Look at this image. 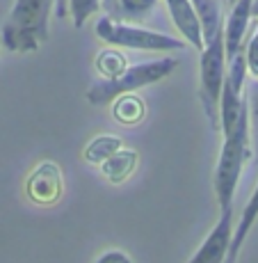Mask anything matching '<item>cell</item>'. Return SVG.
Listing matches in <instances>:
<instances>
[{
	"mask_svg": "<svg viewBox=\"0 0 258 263\" xmlns=\"http://www.w3.org/2000/svg\"><path fill=\"white\" fill-rule=\"evenodd\" d=\"M194 7L196 16L201 23V32H204V44L212 39L222 30V12H220V0H190Z\"/></svg>",
	"mask_w": 258,
	"mask_h": 263,
	"instance_id": "13",
	"label": "cell"
},
{
	"mask_svg": "<svg viewBox=\"0 0 258 263\" xmlns=\"http://www.w3.org/2000/svg\"><path fill=\"white\" fill-rule=\"evenodd\" d=\"M25 195L37 206H53L62 199L64 195V176L57 163L44 160L30 172L25 181Z\"/></svg>",
	"mask_w": 258,
	"mask_h": 263,
	"instance_id": "6",
	"label": "cell"
},
{
	"mask_svg": "<svg viewBox=\"0 0 258 263\" xmlns=\"http://www.w3.org/2000/svg\"><path fill=\"white\" fill-rule=\"evenodd\" d=\"M126 67H128V64H126V58L121 53H117V50H103V53L96 58V69H98L105 80L117 78Z\"/></svg>",
	"mask_w": 258,
	"mask_h": 263,
	"instance_id": "18",
	"label": "cell"
},
{
	"mask_svg": "<svg viewBox=\"0 0 258 263\" xmlns=\"http://www.w3.org/2000/svg\"><path fill=\"white\" fill-rule=\"evenodd\" d=\"M176 67H178L176 58H160V60H151V62L130 64L117 78L101 80V83L92 85L87 89V94H85V99L92 105H108L121 94H133L137 89L146 87V85L167 78Z\"/></svg>",
	"mask_w": 258,
	"mask_h": 263,
	"instance_id": "3",
	"label": "cell"
},
{
	"mask_svg": "<svg viewBox=\"0 0 258 263\" xmlns=\"http://www.w3.org/2000/svg\"><path fill=\"white\" fill-rule=\"evenodd\" d=\"M121 146H124V140L117 138V135H98V138H94L92 142L85 146L83 156L87 163L101 165L105 158H110L114 151H119Z\"/></svg>",
	"mask_w": 258,
	"mask_h": 263,
	"instance_id": "15",
	"label": "cell"
},
{
	"mask_svg": "<svg viewBox=\"0 0 258 263\" xmlns=\"http://www.w3.org/2000/svg\"><path fill=\"white\" fill-rule=\"evenodd\" d=\"M137 151L135 149H128V146H121L119 151H114L110 158H105L101 163V172L103 176L110 181V183H124L130 174L137 167Z\"/></svg>",
	"mask_w": 258,
	"mask_h": 263,
	"instance_id": "11",
	"label": "cell"
},
{
	"mask_svg": "<svg viewBox=\"0 0 258 263\" xmlns=\"http://www.w3.org/2000/svg\"><path fill=\"white\" fill-rule=\"evenodd\" d=\"M55 0H14L3 23V46L9 53H32L48 39Z\"/></svg>",
	"mask_w": 258,
	"mask_h": 263,
	"instance_id": "2",
	"label": "cell"
},
{
	"mask_svg": "<svg viewBox=\"0 0 258 263\" xmlns=\"http://www.w3.org/2000/svg\"><path fill=\"white\" fill-rule=\"evenodd\" d=\"M242 53H245V60H247V73L258 78V23H256L254 34L247 42V48Z\"/></svg>",
	"mask_w": 258,
	"mask_h": 263,
	"instance_id": "19",
	"label": "cell"
},
{
	"mask_svg": "<svg viewBox=\"0 0 258 263\" xmlns=\"http://www.w3.org/2000/svg\"><path fill=\"white\" fill-rule=\"evenodd\" d=\"M101 7H103V0H67V12H71L75 28H83Z\"/></svg>",
	"mask_w": 258,
	"mask_h": 263,
	"instance_id": "17",
	"label": "cell"
},
{
	"mask_svg": "<svg viewBox=\"0 0 258 263\" xmlns=\"http://www.w3.org/2000/svg\"><path fill=\"white\" fill-rule=\"evenodd\" d=\"M226 76V50L222 30L204 44L199 60V99L212 128L220 130V96Z\"/></svg>",
	"mask_w": 258,
	"mask_h": 263,
	"instance_id": "5",
	"label": "cell"
},
{
	"mask_svg": "<svg viewBox=\"0 0 258 263\" xmlns=\"http://www.w3.org/2000/svg\"><path fill=\"white\" fill-rule=\"evenodd\" d=\"M155 5H158V0H117L112 18H124L128 23L142 21L153 12Z\"/></svg>",
	"mask_w": 258,
	"mask_h": 263,
	"instance_id": "16",
	"label": "cell"
},
{
	"mask_svg": "<svg viewBox=\"0 0 258 263\" xmlns=\"http://www.w3.org/2000/svg\"><path fill=\"white\" fill-rule=\"evenodd\" d=\"M96 34L105 44L117 48L133 50H183L185 39H176L171 34L155 32V30L142 28V25L119 21L112 16H103L96 23Z\"/></svg>",
	"mask_w": 258,
	"mask_h": 263,
	"instance_id": "4",
	"label": "cell"
},
{
	"mask_svg": "<svg viewBox=\"0 0 258 263\" xmlns=\"http://www.w3.org/2000/svg\"><path fill=\"white\" fill-rule=\"evenodd\" d=\"M247 99V108H249V124L256 130V144H258V78H254V83L249 85V92L245 94Z\"/></svg>",
	"mask_w": 258,
	"mask_h": 263,
	"instance_id": "20",
	"label": "cell"
},
{
	"mask_svg": "<svg viewBox=\"0 0 258 263\" xmlns=\"http://www.w3.org/2000/svg\"><path fill=\"white\" fill-rule=\"evenodd\" d=\"M112 115L119 124L124 126H137L146 115V108H144V101L137 99L133 94H121L112 101Z\"/></svg>",
	"mask_w": 258,
	"mask_h": 263,
	"instance_id": "14",
	"label": "cell"
},
{
	"mask_svg": "<svg viewBox=\"0 0 258 263\" xmlns=\"http://www.w3.org/2000/svg\"><path fill=\"white\" fill-rule=\"evenodd\" d=\"M226 3H229V5H233V3H235V0H226Z\"/></svg>",
	"mask_w": 258,
	"mask_h": 263,
	"instance_id": "25",
	"label": "cell"
},
{
	"mask_svg": "<svg viewBox=\"0 0 258 263\" xmlns=\"http://www.w3.org/2000/svg\"><path fill=\"white\" fill-rule=\"evenodd\" d=\"M165 3L167 12H169L176 30L183 34L185 44L194 46L196 50H204V32H201L199 16H196L190 0H165Z\"/></svg>",
	"mask_w": 258,
	"mask_h": 263,
	"instance_id": "9",
	"label": "cell"
},
{
	"mask_svg": "<svg viewBox=\"0 0 258 263\" xmlns=\"http://www.w3.org/2000/svg\"><path fill=\"white\" fill-rule=\"evenodd\" d=\"M55 3H57V5H55V9H57V16L64 18V16H67V0H55Z\"/></svg>",
	"mask_w": 258,
	"mask_h": 263,
	"instance_id": "22",
	"label": "cell"
},
{
	"mask_svg": "<svg viewBox=\"0 0 258 263\" xmlns=\"http://www.w3.org/2000/svg\"><path fill=\"white\" fill-rule=\"evenodd\" d=\"M245 105H247L245 92H237V89H233L224 80V85H222V96H220V130H222V135H226L235 126V121L240 119V112L245 110Z\"/></svg>",
	"mask_w": 258,
	"mask_h": 263,
	"instance_id": "12",
	"label": "cell"
},
{
	"mask_svg": "<svg viewBox=\"0 0 258 263\" xmlns=\"http://www.w3.org/2000/svg\"><path fill=\"white\" fill-rule=\"evenodd\" d=\"M114 5H117V0H103V7H105V12L108 14L114 12Z\"/></svg>",
	"mask_w": 258,
	"mask_h": 263,
	"instance_id": "23",
	"label": "cell"
},
{
	"mask_svg": "<svg viewBox=\"0 0 258 263\" xmlns=\"http://www.w3.org/2000/svg\"><path fill=\"white\" fill-rule=\"evenodd\" d=\"M251 156V124H249V108L240 112V119L235 126L224 135V144H222L220 158H217L215 167V195L220 209H231L233 206V197L240 174L245 170V163Z\"/></svg>",
	"mask_w": 258,
	"mask_h": 263,
	"instance_id": "1",
	"label": "cell"
},
{
	"mask_svg": "<svg viewBox=\"0 0 258 263\" xmlns=\"http://www.w3.org/2000/svg\"><path fill=\"white\" fill-rule=\"evenodd\" d=\"M251 21V0H235L231 5V12L226 16V23L222 28V37H224V50H226V62L233 55H237L245 46L247 32H249Z\"/></svg>",
	"mask_w": 258,
	"mask_h": 263,
	"instance_id": "8",
	"label": "cell"
},
{
	"mask_svg": "<svg viewBox=\"0 0 258 263\" xmlns=\"http://www.w3.org/2000/svg\"><path fill=\"white\" fill-rule=\"evenodd\" d=\"M251 18H258V0H251Z\"/></svg>",
	"mask_w": 258,
	"mask_h": 263,
	"instance_id": "24",
	"label": "cell"
},
{
	"mask_svg": "<svg viewBox=\"0 0 258 263\" xmlns=\"http://www.w3.org/2000/svg\"><path fill=\"white\" fill-rule=\"evenodd\" d=\"M231 238H233V206L222 211L217 224L210 229V234L206 236V240L188 263H224Z\"/></svg>",
	"mask_w": 258,
	"mask_h": 263,
	"instance_id": "7",
	"label": "cell"
},
{
	"mask_svg": "<svg viewBox=\"0 0 258 263\" xmlns=\"http://www.w3.org/2000/svg\"><path fill=\"white\" fill-rule=\"evenodd\" d=\"M256 217H258V183H256L254 192H251L249 201H247L245 211H242L240 222H237V227L233 229V238H231V245H229V252H226L224 263H237L240 250H242V245H245L247 236H249L251 227H254Z\"/></svg>",
	"mask_w": 258,
	"mask_h": 263,
	"instance_id": "10",
	"label": "cell"
},
{
	"mask_svg": "<svg viewBox=\"0 0 258 263\" xmlns=\"http://www.w3.org/2000/svg\"><path fill=\"white\" fill-rule=\"evenodd\" d=\"M94 263H133V259L124 250H105Z\"/></svg>",
	"mask_w": 258,
	"mask_h": 263,
	"instance_id": "21",
	"label": "cell"
}]
</instances>
